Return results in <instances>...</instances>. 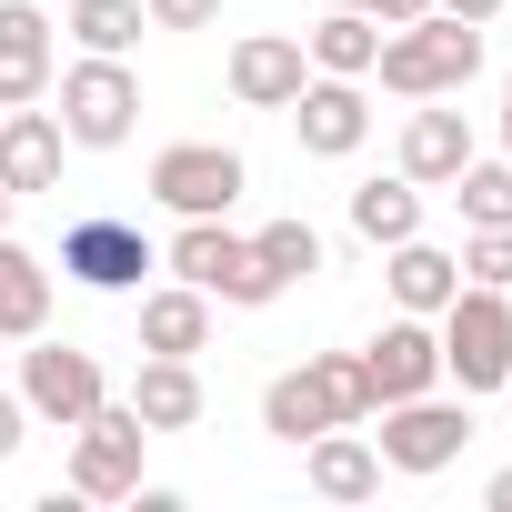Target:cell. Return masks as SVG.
Returning <instances> with one entry per match:
<instances>
[{"mask_svg": "<svg viewBox=\"0 0 512 512\" xmlns=\"http://www.w3.org/2000/svg\"><path fill=\"white\" fill-rule=\"evenodd\" d=\"M0 231H11V191H0Z\"/></svg>", "mask_w": 512, "mask_h": 512, "instance_id": "836d02e7", "label": "cell"}, {"mask_svg": "<svg viewBox=\"0 0 512 512\" xmlns=\"http://www.w3.org/2000/svg\"><path fill=\"white\" fill-rule=\"evenodd\" d=\"M422 11H432V0H372V21H382V31H402V21H422Z\"/></svg>", "mask_w": 512, "mask_h": 512, "instance_id": "4dcf8cb0", "label": "cell"}, {"mask_svg": "<svg viewBox=\"0 0 512 512\" xmlns=\"http://www.w3.org/2000/svg\"><path fill=\"white\" fill-rule=\"evenodd\" d=\"M502 392H512V382H502Z\"/></svg>", "mask_w": 512, "mask_h": 512, "instance_id": "d590c367", "label": "cell"}, {"mask_svg": "<svg viewBox=\"0 0 512 512\" xmlns=\"http://www.w3.org/2000/svg\"><path fill=\"white\" fill-rule=\"evenodd\" d=\"M21 402H31V422H91L101 402H111V372H101V352H81V342H41L31 332V352H21Z\"/></svg>", "mask_w": 512, "mask_h": 512, "instance_id": "52a82bcc", "label": "cell"}, {"mask_svg": "<svg viewBox=\"0 0 512 512\" xmlns=\"http://www.w3.org/2000/svg\"><path fill=\"white\" fill-rule=\"evenodd\" d=\"M302 81H312V51H302L292 31H251V41H231V101H241V111H292Z\"/></svg>", "mask_w": 512, "mask_h": 512, "instance_id": "4fadbf2b", "label": "cell"}, {"mask_svg": "<svg viewBox=\"0 0 512 512\" xmlns=\"http://www.w3.org/2000/svg\"><path fill=\"white\" fill-rule=\"evenodd\" d=\"M141 422H151V442L161 432H191L201 422V372L191 362H171V352H141V372H131V392H121Z\"/></svg>", "mask_w": 512, "mask_h": 512, "instance_id": "e0dca14e", "label": "cell"}, {"mask_svg": "<svg viewBox=\"0 0 512 512\" xmlns=\"http://www.w3.org/2000/svg\"><path fill=\"white\" fill-rule=\"evenodd\" d=\"M462 161H472V121H462V111H442V101H432V111H412V121H402V181L442 191Z\"/></svg>", "mask_w": 512, "mask_h": 512, "instance_id": "ac0fdd59", "label": "cell"}, {"mask_svg": "<svg viewBox=\"0 0 512 512\" xmlns=\"http://www.w3.org/2000/svg\"><path fill=\"white\" fill-rule=\"evenodd\" d=\"M292 131H302V151H312V161H352V151L372 141L362 81H332V71H312V81L292 91Z\"/></svg>", "mask_w": 512, "mask_h": 512, "instance_id": "7c38bea8", "label": "cell"}, {"mask_svg": "<svg viewBox=\"0 0 512 512\" xmlns=\"http://www.w3.org/2000/svg\"><path fill=\"white\" fill-rule=\"evenodd\" d=\"M352 231H362L372 251L412 241V231H422V181H402V171H392V181H362V191H352Z\"/></svg>", "mask_w": 512, "mask_h": 512, "instance_id": "603a6c76", "label": "cell"}, {"mask_svg": "<svg viewBox=\"0 0 512 512\" xmlns=\"http://www.w3.org/2000/svg\"><path fill=\"white\" fill-rule=\"evenodd\" d=\"M372 71H382V91H392V101H462V81L482 71V31H472V21H452V11H422V21L382 31Z\"/></svg>", "mask_w": 512, "mask_h": 512, "instance_id": "6da1fadb", "label": "cell"}, {"mask_svg": "<svg viewBox=\"0 0 512 512\" xmlns=\"http://www.w3.org/2000/svg\"><path fill=\"white\" fill-rule=\"evenodd\" d=\"M141 452H151V422L131 402H101L91 422H71V492L81 502H131L141 492Z\"/></svg>", "mask_w": 512, "mask_h": 512, "instance_id": "8992f818", "label": "cell"}, {"mask_svg": "<svg viewBox=\"0 0 512 512\" xmlns=\"http://www.w3.org/2000/svg\"><path fill=\"white\" fill-rule=\"evenodd\" d=\"M432 11H452V21H472V31H482V21H502V0H432Z\"/></svg>", "mask_w": 512, "mask_h": 512, "instance_id": "f546056e", "label": "cell"}, {"mask_svg": "<svg viewBox=\"0 0 512 512\" xmlns=\"http://www.w3.org/2000/svg\"><path fill=\"white\" fill-rule=\"evenodd\" d=\"M41 322H51V272H41V251L0 231V342H31Z\"/></svg>", "mask_w": 512, "mask_h": 512, "instance_id": "7402d4cb", "label": "cell"}, {"mask_svg": "<svg viewBox=\"0 0 512 512\" xmlns=\"http://www.w3.org/2000/svg\"><path fill=\"white\" fill-rule=\"evenodd\" d=\"M61 111H41V101H21V111H0V191H51L61 181Z\"/></svg>", "mask_w": 512, "mask_h": 512, "instance_id": "5bb4252c", "label": "cell"}, {"mask_svg": "<svg viewBox=\"0 0 512 512\" xmlns=\"http://www.w3.org/2000/svg\"><path fill=\"white\" fill-rule=\"evenodd\" d=\"M442 191L462 201V221H472V231H502V221H512V161H462Z\"/></svg>", "mask_w": 512, "mask_h": 512, "instance_id": "484cf974", "label": "cell"}, {"mask_svg": "<svg viewBox=\"0 0 512 512\" xmlns=\"http://www.w3.org/2000/svg\"><path fill=\"white\" fill-rule=\"evenodd\" d=\"M241 151L231 141H171L161 161H151V201L161 211H181V221H221L231 201H241Z\"/></svg>", "mask_w": 512, "mask_h": 512, "instance_id": "9c48e42d", "label": "cell"}, {"mask_svg": "<svg viewBox=\"0 0 512 512\" xmlns=\"http://www.w3.org/2000/svg\"><path fill=\"white\" fill-rule=\"evenodd\" d=\"M302 51H312V71H332V81H372V51H382V21L372 11H342V0H332V11L302 31Z\"/></svg>", "mask_w": 512, "mask_h": 512, "instance_id": "44dd1931", "label": "cell"}, {"mask_svg": "<svg viewBox=\"0 0 512 512\" xmlns=\"http://www.w3.org/2000/svg\"><path fill=\"white\" fill-rule=\"evenodd\" d=\"M61 272H71L81 292H141V272H151V241H141V221H111V211H91V221H71V241H61Z\"/></svg>", "mask_w": 512, "mask_h": 512, "instance_id": "8fae6325", "label": "cell"}, {"mask_svg": "<svg viewBox=\"0 0 512 512\" xmlns=\"http://www.w3.org/2000/svg\"><path fill=\"white\" fill-rule=\"evenodd\" d=\"M21 442H31V402H21V392H0V462H11Z\"/></svg>", "mask_w": 512, "mask_h": 512, "instance_id": "f1b7e54d", "label": "cell"}, {"mask_svg": "<svg viewBox=\"0 0 512 512\" xmlns=\"http://www.w3.org/2000/svg\"><path fill=\"white\" fill-rule=\"evenodd\" d=\"M432 322H442V382H462V392H502L512 382V292L462 282Z\"/></svg>", "mask_w": 512, "mask_h": 512, "instance_id": "3957f363", "label": "cell"}, {"mask_svg": "<svg viewBox=\"0 0 512 512\" xmlns=\"http://www.w3.org/2000/svg\"><path fill=\"white\" fill-rule=\"evenodd\" d=\"M251 262H262V272L292 292V282L322 272V231H312V221H262V231H251Z\"/></svg>", "mask_w": 512, "mask_h": 512, "instance_id": "cb8c5ba5", "label": "cell"}, {"mask_svg": "<svg viewBox=\"0 0 512 512\" xmlns=\"http://www.w3.org/2000/svg\"><path fill=\"white\" fill-rule=\"evenodd\" d=\"M302 482H312L322 502H372V492H382V452H372L352 422H332V432L302 442Z\"/></svg>", "mask_w": 512, "mask_h": 512, "instance_id": "2e32d148", "label": "cell"}, {"mask_svg": "<svg viewBox=\"0 0 512 512\" xmlns=\"http://www.w3.org/2000/svg\"><path fill=\"white\" fill-rule=\"evenodd\" d=\"M131 131H141V71L111 61V51H81V61L61 71V141H81V151H121Z\"/></svg>", "mask_w": 512, "mask_h": 512, "instance_id": "277c9868", "label": "cell"}, {"mask_svg": "<svg viewBox=\"0 0 512 512\" xmlns=\"http://www.w3.org/2000/svg\"><path fill=\"white\" fill-rule=\"evenodd\" d=\"M462 442H472V392L462 402H442V392H412V402H382V472H442V462H462Z\"/></svg>", "mask_w": 512, "mask_h": 512, "instance_id": "ba28073f", "label": "cell"}, {"mask_svg": "<svg viewBox=\"0 0 512 512\" xmlns=\"http://www.w3.org/2000/svg\"><path fill=\"white\" fill-rule=\"evenodd\" d=\"M462 282H492V292H512V221L462 241Z\"/></svg>", "mask_w": 512, "mask_h": 512, "instance_id": "4316f807", "label": "cell"}, {"mask_svg": "<svg viewBox=\"0 0 512 512\" xmlns=\"http://www.w3.org/2000/svg\"><path fill=\"white\" fill-rule=\"evenodd\" d=\"M342 11H372V0H342Z\"/></svg>", "mask_w": 512, "mask_h": 512, "instance_id": "e575fe53", "label": "cell"}, {"mask_svg": "<svg viewBox=\"0 0 512 512\" xmlns=\"http://www.w3.org/2000/svg\"><path fill=\"white\" fill-rule=\"evenodd\" d=\"M161 262H171V282H191V292H211V302H231V312H262V302L282 292L262 262H251V241L221 231V221H181Z\"/></svg>", "mask_w": 512, "mask_h": 512, "instance_id": "5b68a950", "label": "cell"}, {"mask_svg": "<svg viewBox=\"0 0 512 512\" xmlns=\"http://www.w3.org/2000/svg\"><path fill=\"white\" fill-rule=\"evenodd\" d=\"M141 11H151V31H211L221 0H141Z\"/></svg>", "mask_w": 512, "mask_h": 512, "instance_id": "83f0119b", "label": "cell"}, {"mask_svg": "<svg viewBox=\"0 0 512 512\" xmlns=\"http://www.w3.org/2000/svg\"><path fill=\"white\" fill-rule=\"evenodd\" d=\"M502 161H512V81H502Z\"/></svg>", "mask_w": 512, "mask_h": 512, "instance_id": "d6a6232c", "label": "cell"}, {"mask_svg": "<svg viewBox=\"0 0 512 512\" xmlns=\"http://www.w3.org/2000/svg\"><path fill=\"white\" fill-rule=\"evenodd\" d=\"M382 282H392V302H402V312H422V322H432V312L462 292V251H432V241L412 231V241H392Z\"/></svg>", "mask_w": 512, "mask_h": 512, "instance_id": "ffe728a7", "label": "cell"}, {"mask_svg": "<svg viewBox=\"0 0 512 512\" xmlns=\"http://www.w3.org/2000/svg\"><path fill=\"white\" fill-rule=\"evenodd\" d=\"M482 502H492V512H512V472H492V482H482Z\"/></svg>", "mask_w": 512, "mask_h": 512, "instance_id": "1f68e13d", "label": "cell"}, {"mask_svg": "<svg viewBox=\"0 0 512 512\" xmlns=\"http://www.w3.org/2000/svg\"><path fill=\"white\" fill-rule=\"evenodd\" d=\"M332 422H372V382H362V352H302L272 392H262V432L272 442H312Z\"/></svg>", "mask_w": 512, "mask_h": 512, "instance_id": "7a4b0ae2", "label": "cell"}, {"mask_svg": "<svg viewBox=\"0 0 512 512\" xmlns=\"http://www.w3.org/2000/svg\"><path fill=\"white\" fill-rule=\"evenodd\" d=\"M141 352L201 362V352H211V292H191V282H171V292H141Z\"/></svg>", "mask_w": 512, "mask_h": 512, "instance_id": "d6986e66", "label": "cell"}, {"mask_svg": "<svg viewBox=\"0 0 512 512\" xmlns=\"http://www.w3.org/2000/svg\"><path fill=\"white\" fill-rule=\"evenodd\" d=\"M151 31V11L141 0H71V41L81 51H111V61H131V41Z\"/></svg>", "mask_w": 512, "mask_h": 512, "instance_id": "d4e9b609", "label": "cell"}, {"mask_svg": "<svg viewBox=\"0 0 512 512\" xmlns=\"http://www.w3.org/2000/svg\"><path fill=\"white\" fill-rule=\"evenodd\" d=\"M51 91V21L41 0H0V111H21Z\"/></svg>", "mask_w": 512, "mask_h": 512, "instance_id": "9a60e30c", "label": "cell"}, {"mask_svg": "<svg viewBox=\"0 0 512 512\" xmlns=\"http://www.w3.org/2000/svg\"><path fill=\"white\" fill-rule=\"evenodd\" d=\"M362 382H372V412L432 392V382H442V332H432L422 312H392V322L362 342Z\"/></svg>", "mask_w": 512, "mask_h": 512, "instance_id": "30bf717a", "label": "cell"}]
</instances>
